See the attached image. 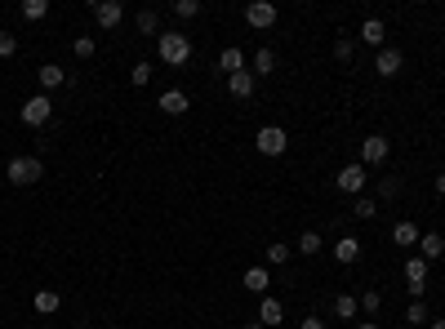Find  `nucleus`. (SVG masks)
<instances>
[{"instance_id": "nucleus-1", "label": "nucleus", "mask_w": 445, "mask_h": 329, "mask_svg": "<svg viewBox=\"0 0 445 329\" xmlns=\"http://www.w3.org/2000/svg\"><path fill=\"white\" fill-rule=\"evenodd\" d=\"M41 178H45L41 156H14V161H9V182H14V187H31V182H41Z\"/></svg>"}, {"instance_id": "nucleus-2", "label": "nucleus", "mask_w": 445, "mask_h": 329, "mask_svg": "<svg viewBox=\"0 0 445 329\" xmlns=\"http://www.w3.org/2000/svg\"><path fill=\"white\" fill-rule=\"evenodd\" d=\"M191 58V41L183 31H165L161 36V63H170V67H183Z\"/></svg>"}, {"instance_id": "nucleus-3", "label": "nucleus", "mask_w": 445, "mask_h": 329, "mask_svg": "<svg viewBox=\"0 0 445 329\" xmlns=\"http://www.w3.org/2000/svg\"><path fill=\"white\" fill-rule=\"evenodd\" d=\"M18 116H22V125H31V129L50 125V116H54V103H50V94H36V98H27V103L18 107Z\"/></svg>"}, {"instance_id": "nucleus-4", "label": "nucleus", "mask_w": 445, "mask_h": 329, "mask_svg": "<svg viewBox=\"0 0 445 329\" xmlns=\"http://www.w3.org/2000/svg\"><path fill=\"white\" fill-rule=\"evenodd\" d=\"M245 22L254 31H268L276 22V5H272V0H249V5H245Z\"/></svg>"}, {"instance_id": "nucleus-5", "label": "nucleus", "mask_w": 445, "mask_h": 329, "mask_svg": "<svg viewBox=\"0 0 445 329\" xmlns=\"http://www.w3.org/2000/svg\"><path fill=\"white\" fill-rule=\"evenodd\" d=\"M392 156V142L383 138V133H370L365 142H360V165H383Z\"/></svg>"}, {"instance_id": "nucleus-6", "label": "nucleus", "mask_w": 445, "mask_h": 329, "mask_svg": "<svg viewBox=\"0 0 445 329\" xmlns=\"http://www.w3.org/2000/svg\"><path fill=\"white\" fill-rule=\"evenodd\" d=\"M120 18H125V9H120V0H99L94 5V22H99L103 31H116Z\"/></svg>"}, {"instance_id": "nucleus-7", "label": "nucleus", "mask_w": 445, "mask_h": 329, "mask_svg": "<svg viewBox=\"0 0 445 329\" xmlns=\"http://www.w3.org/2000/svg\"><path fill=\"white\" fill-rule=\"evenodd\" d=\"M285 142H290V138H285L281 125H263V129H258V152H263V156H281Z\"/></svg>"}, {"instance_id": "nucleus-8", "label": "nucleus", "mask_w": 445, "mask_h": 329, "mask_svg": "<svg viewBox=\"0 0 445 329\" xmlns=\"http://www.w3.org/2000/svg\"><path fill=\"white\" fill-rule=\"evenodd\" d=\"M339 191L360 196V191H365V165H343L339 169Z\"/></svg>"}, {"instance_id": "nucleus-9", "label": "nucleus", "mask_w": 445, "mask_h": 329, "mask_svg": "<svg viewBox=\"0 0 445 329\" xmlns=\"http://www.w3.org/2000/svg\"><path fill=\"white\" fill-rule=\"evenodd\" d=\"M405 280H410V294L418 298L428 289V263L423 258H405Z\"/></svg>"}, {"instance_id": "nucleus-10", "label": "nucleus", "mask_w": 445, "mask_h": 329, "mask_svg": "<svg viewBox=\"0 0 445 329\" xmlns=\"http://www.w3.org/2000/svg\"><path fill=\"white\" fill-rule=\"evenodd\" d=\"M36 80H41V89H45V94H50V89H58V85H63V80H67V71H63V67H58V63H45L41 71H36Z\"/></svg>"}, {"instance_id": "nucleus-11", "label": "nucleus", "mask_w": 445, "mask_h": 329, "mask_svg": "<svg viewBox=\"0 0 445 329\" xmlns=\"http://www.w3.org/2000/svg\"><path fill=\"white\" fill-rule=\"evenodd\" d=\"M161 112H165V116H183V112H187V94H183V89H165V94H161Z\"/></svg>"}, {"instance_id": "nucleus-12", "label": "nucleus", "mask_w": 445, "mask_h": 329, "mask_svg": "<svg viewBox=\"0 0 445 329\" xmlns=\"http://www.w3.org/2000/svg\"><path fill=\"white\" fill-rule=\"evenodd\" d=\"M227 89H232V98H249V94H254V71H236V76H227Z\"/></svg>"}, {"instance_id": "nucleus-13", "label": "nucleus", "mask_w": 445, "mask_h": 329, "mask_svg": "<svg viewBox=\"0 0 445 329\" xmlns=\"http://www.w3.org/2000/svg\"><path fill=\"white\" fill-rule=\"evenodd\" d=\"M240 285L249 289V294H268V285H272V276L263 272V267H249L245 276H240Z\"/></svg>"}, {"instance_id": "nucleus-14", "label": "nucleus", "mask_w": 445, "mask_h": 329, "mask_svg": "<svg viewBox=\"0 0 445 329\" xmlns=\"http://www.w3.org/2000/svg\"><path fill=\"white\" fill-rule=\"evenodd\" d=\"M374 71H379V76H396V71H401V50H379Z\"/></svg>"}, {"instance_id": "nucleus-15", "label": "nucleus", "mask_w": 445, "mask_h": 329, "mask_svg": "<svg viewBox=\"0 0 445 329\" xmlns=\"http://www.w3.org/2000/svg\"><path fill=\"white\" fill-rule=\"evenodd\" d=\"M219 71H227V76H236V71H245V54L227 45V50L219 54Z\"/></svg>"}, {"instance_id": "nucleus-16", "label": "nucleus", "mask_w": 445, "mask_h": 329, "mask_svg": "<svg viewBox=\"0 0 445 329\" xmlns=\"http://www.w3.org/2000/svg\"><path fill=\"white\" fill-rule=\"evenodd\" d=\"M418 236H423V231H418L414 223H396V227H392V240H396V245H401V249L418 245Z\"/></svg>"}, {"instance_id": "nucleus-17", "label": "nucleus", "mask_w": 445, "mask_h": 329, "mask_svg": "<svg viewBox=\"0 0 445 329\" xmlns=\"http://www.w3.org/2000/svg\"><path fill=\"white\" fill-rule=\"evenodd\" d=\"M31 307H36V312H41V316H54L58 307H63V298H58V294H54V289H41V294H36V298H31Z\"/></svg>"}, {"instance_id": "nucleus-18", "label": "nucleus", "mask_w": 445, "mask_h": 329, "mask_svg": "<svg viewBox=\"0 0 445 329\" xmlns=\"http://www.w3.org/2000/svg\"><path fill=\"white\" fill-rule=\"evenodd\" d=\"M418 249H423V263H432V258L445 254V240L437 236V231H428V236H418Z\"/></svg>"}, {"instance_id": "nucleus-19", "label": "nucleus", "mask_w": 445, "mask_h": 329, "mask_svg": "<svg viewBox=\"0 0 445 329\" xmlns=\"http://www.w3.org/2000/svg\"><path fill=\"white\" fill-rule=\"evenodd\" d=\"M285 321V307L276 298H263V307H258V325H281Z\"/></svg>"}, {"instance_id": "nucleus-20", "label": "nucleus", "mask_w": 445, "mask_h": 329, "mask_svg": "<svg viewBox=\"0 0 445 329\" xmlns=\"http://www.w3.org/2000/svg\"><path fill=\"white\" fill-rule=\"evenodd\" d=\"M334 258H339V263H356L360 258V240L356 236H343L339 245H334Z\"/></svg>"}, {"instance_id": "nucleus-21", "label": "nucleus", "mask_w": 445, "mask_h": 329, "mask_svg": "<svg viewBox=\"0 0 445 329\" xmlns=\"http://www.w3.org/2000/svg\"><path fill=\"white\" fill-rule=\"evenodd\" d=\"M383 36H388V31H383V22H379V18H365V27H360V41L379 50V45H383Z\"/></svg>"}, {"instance_id": "nucleus-22", "label": "nucleus", "mask_w": 445, "mask_h": 329, "mask_svg": "<svg viewBox=\"0 0 445 329\" xmlns=\"http://www.w3.org/2000/svg\"><path fill=\"white\" fill-rule=\"evenodd\" d=\"M356 312H360V302H356L352 294H339V298H334V316H339V321H352Z\"/></svg>"}, {"instance_id": "nucleus-23", "label": "nucleus", "mask_w": 445, "mask_h": 329, "mask_svg": "<svg viewBox=\"0 0 445 329\" xmlns=\"http://www.w3.org/2000/svg\"><path fill=\"white\" fill-rule=\"evenodd\" d=\"M134 22H138V31H143V36H152L156 27H161V14H156V9H138V18H134Z\"/></svg>"}, {"instance_id": "nucleus-24", "label": "nucleus", "mask_w": 445, "mask_h": 329, "mask_svg": "<svg viewBox=\"0 0 445 329\" xmlns=\"http://www.w3.org/2000/svg\"><path fill=\"white\" fill-rule=\"evenodd\" d=\"M45 14H50V0H27V5H22V18L27 22H41Z\"/></svg>"}, {"instance_id": "nucleus-25", "label": "nucleus", "mask_w": 445, "mask_h": 329, "mask_svg": "<svg viewBox=\"0 0 445 329\" xmlns=\"http://www.w3.org/2000/svg\"><path fill=\"white\" fill-rule=\"evenodd\" d=\"M298 254H321V231H303V236H298Z\"/></svg>"}, {"instance_id": "nucleus-26", "label": "nucleus", "mask_w": 445, "mask_h": 329, "mask_svg": "<svg viewBox=\"0 0 445 329\" xmlns=\"http://www.w3.org/2000/svg\"><path fill=\"white\" fill-rule=\"evenodd\" d=\"M356 302H360V312H365V316H374V312L383 307V294H379V289H365V294H360Z\"/></svg>"}, {"instance_id": "nucleus-27", "label": "nucleus", "mask_w": 445, "mask_h": 329, "mask_svg": "<svg viewBox=\"0 0 445 329\" xmlns=\"http://www.w3.org/2000/svg\"><path fill=\"white\" fill-rule=\"evenodd\" d=\"M352 214H356V218H374V214H379V200H374V196H356Z\"/></svg>"}, {"instance_id": "nucleus-28", "label": "nucleus", "mask_w": 445, "mask_h": 329, "mask_svg": "<svg viewBox=\"0 0 445 329\" xmlns=\"http://www.w3.org/2000/svg\"><path fill=\"white\" fill-rule=\"evenodd\" d=\"M71 50H76V58H94V54H99V45H94V36H76Z\"/></svg>"}, {"instance_id": "nucleus-29", "label": "nucleus", "mask_w": 445, "mask_h": 329, "mask_svg": "<svg viewBox=\"0 0 445 329\" xmlns=\"http://www.w3.org/2000/svg\"><path fill=\"white\" fill-rule=\"evenodd\" d=\"M401 196V178H379V200H396Z\"/></svg>"}, {"instance_id": "nucleus-30", "label": "nucleus", "mask_w": 445, "mask_h": 329, "mask_svg": "<svg viewBox=\"0 0 445 329\" xmlns=\"http://www.w3.org/2000/svg\"><path fill=\"white\" fill-rule=\"evenodd\" d=\"M254 71H258V76L276 71V54H272V50H258V54H254Z\"/></svg>"}, {"instance_id": "nucleus-31", "label": "nucleus", "mask_w": 445, "mask_h": 329, "mask_svg": "<svg viewBox=\"0 0 445 329\" xmlns=\"http://www.w3.org/2000/svg\"><path fill=\"white\" fill-rule=\"evenodd\" d=\"M268 263H272V267L290 263V245H281V240H276V245H268Z\"/></svg>"}, {"instance_id": "nucleus-32", "label": "nucleus", "mask_w": 445, "mask_h": 329, "mask_svg": "<svg viewBox=\"0 0 445 329\" xmlns=\"http://www.w3.org/2000/svg\"><path fill=\"white\" fill-rule=\"evenodd\" d=\"M174 14L178 18H196L200 14V0H174Z\"/></svg>"}, {"instance_id": "nucleus-33", "label": "nucleus", "mask_w": 445, "mask_h": 329, "mask_svg": "<svg viewBox=\"0 0 445 329\" xmlns=\"http://www.w3.org/2000/svg\"><path fill=\"white\" fill-rule=\"evenodd\" d=\"M405 321H410V325H428V307H423V302H410V312H405Z\"/></svg>"}, {"instance_id": "nucleus-34", "label": "nucleus", "mask_w": 445, "mask_h": 329, "mask_svg": "<svg viewBox=\"0 0 445 329\" xmlns=\"http://www.w3.org/2000/svg\"><path fill=\"white\" fill-rule=\"evenodd\" d=\"M129 80H134V85H147V80H152V63H134V71H129Z\"/></svg>"}, {"instance_id": "nucleus-35", "label": "nucleus", "mask_w": 445, "mask_h": 329, "mask_svg": "<svg viewBox=\"0 0 445 329\" xmlns=\"http://www.w3.org/2000/svg\"><path fill=\"white\" fill-rule=\"evenodd\" d=\"M14 50H18V41L9 31H0V58H14Z\"/></svg>"}, {"instance_id": "nucleus-36", "label": "nucleus", "mask_w": 445, "mask_h": 329, "mask_svg": "<svg viewBox=\"0 0 445 329\" xmlns=\"http://www.w3.org/2000/svg\"><path fill=\"white\" fill-rule=\"evenodd\" d=\"M352 50H356L352 41H339V45H334V58H339V63H347V58H352Z\"/></svg>"}, {"instance_id": "nucleus-37", "label": "nucleus", "mask_w": 445, "mask_h": 329, "mask_svg": "<svg viewBox=\"0 0 445 329\" xmlns=\"http://www.w3.org/2000/svg\"><path fill=\"white\" fill-rule=\"evenodd\" d=\"M298 329H326V321H321V316H307V321L298 325Z\"/></svg>"}, {"instance_id": "nucleus-38", "label": "nucleus", "mask_w": 445, "mask_h": 329, "mask_svg": "<svg viewBox=\"0 0 445 329\" xmlns=\"http://www.w3.org/2000/svg\"><path fill=\"white\" fill-rule=\"evenodd\" d=\"M437 191H441V196H445V174H437Z\"/></svg>"}, {"instance_id": "nucleus-39", "label": "nucleus", "mask_w": 445, "mask_h": 329, "mask_svg": "<svg viewBox=\"0 0 445 329\" xmlns=\"http://www.w3.org/2000/svg\"><path fill=\"white\" fill-rule=\"evenodd\" d=\"M356 329H379V325H374V321H365V325H356Z\"/></svg>"}, {"instance_id": "nucleus-40", "label": "nucleus", "mask_w": 445, "mask_h": 329, "mask_svg": "<svg viewBox=\"0 0 445 329\" xmlns=\"http://www.w3.org/2000/svg\"><path fill=\"white\" fill-rule=\"evenodd\" d=\"M245 329H268V325H258V321H249V325H245Z\"/></svg>"}, {"instance_id": "nucleus-41", "label": "nucleus", "mask_w": 445, "mask_h": 329, "mask_svg": "<svg viewBox=\"0 0 445 329\" xmlns=\"http://www.w3.org/2000/svg\"><path fill=\"white\" fill-rule=\"evenodd\" d=\"M432 329H445V321H432Z\"/></svg>"}]
</instances>
